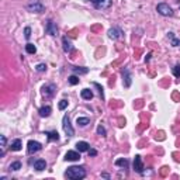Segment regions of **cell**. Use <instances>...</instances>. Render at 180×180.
Wrapping results in <instances>:
<instances>
[{"mask_svg":"<svg viewBox=\"0 0 180 180\" xmlns=\"http://www.w3.org/2000/svg\"><path fill=\"white\" fill-rule=\"evenodd\" d=\"M65 176L70 180H80L86 177V170L82 166H70L65 172Z\"/></svg>","mask_w":180,"mask_h":180,"instance_id":"cell-1","label":"cell"},{"mask_svg":"<svg viewBox=\"0 0 180 180\" xmlns=\"http://www.w3.org/2000/svg\"><path fill=\"white\" fill-rule=\"evenodd\" d=\"M27 9L31 13H42L45 10L44 4L41 3V0H30V3L27 4Z\"/></svg>","mask_w":180,"mask_h":180,"instance_id":"cell-2","label":"cell"},{"mask_svg":"<svg viewBox=\"0 0 180 180\" xmlns=\"http://www.w3.org/2000/svg\"><path fill=\"white\" fill-rule=\"evenodd\" d=\"M62 127H63V131H65V134L68 136H73L75 135V130H73V127L70 124V118L68 114H65L63 118H62Z\"/></svg>","mask_w":180,"mask_h":180,"instance_id":"cell-3","label":"cell"},{"mask_svg":"<svg viewBox=\"0 0 180 180\" xmlns=\"http://www.w3.org/2000/svg\"><path fill=\"white\" fill-rule=\"evenodd\" d=\"M156 11H158L160 15H165V17L173 15V11H172V9H170V6L166 4V3H159V4L156 6Z\"/></svg>","mask_w":180,"mask_h":180,"instance_id":"cell-4","label":"cell"},{"mask_svg":"<svg viewBox=\"0 0 180 180\" xmlns=\"http://www.w3.org/2000/svg\"><path fill=\"white\" fill-rule=\"evenodd\" d=\"M86 1H91L93 6H94L96 9H99V10H105V9H108L111 6V0H86Z\"/></svg>","mask_w":180,"mask_h":180,"instance_id":"cell-5","label":"cell"},{"mask_svg":"<svg viewBox=\"0 0 180 180\" xmlns=\"http://www.w3.org/2000/svg\"><path fill=\"white\" fill-rule=\"evenodd\" d=\"M131 83H132V76H131V72L128 68H124L122 69V85H124V87H130Z\"/></svg>","mask_w":180,"mask_h":180,"instance_id":"cell-6","label":"cell"},{"mask_svg":"<svg viewBox=\"0 0 180 180\" xmlns=\"http://www.w3.org/2000/svg\"><path fill=\"white\" fill-rule=\"evenodd\" d=\"M41 148H42V145L37 141H28V144H27V152L28 153H35V152L41 150Z\"/></svg>","mask_w":180,"mask_h":180,"instance_id":"cell-7","label":"cell"},{"mask_svg":"<svg viewBox=\"0 0 180 180\" xmlns=\"http://www.w3.org/2000/svg\"><path fill=\"white\" fill-rule=\"evenodd\" d=\"M55 91H56V86L52 85V83L45 85L42 87V94H44V97H52V96L55 94Z\"/></svg>","mask_w":180,"mask_h":180,"instance_id":"cell-8","label":"cell"},{"mask_svg":"<svg viewBox=\"0 0 180 180\" xmlns=\"http://www.w3.org/2000/svg\"><path fill=\"white\" fill-rule=\"evenodd\" d=\"M45 31H46L49 35H54V37H56V35H58V28H56V24L54 23V21H51V20L46 23V25H45Z\"/></svg>","mask_w":180,"mask_h":180,"instance_id":"cell-9","label":"cell"},{"mask_svg":"<svg viewBox=\"0 0 180 180\" xmlns=\"http://www.w3.org/2000/svg\"><path fill=\"white\" fill-rule=\"evenodd\" d=\"M80 159V152L77 150H68L65 155V160H70V162H76V160Z\"/></svg>","mask_w":180,"mask_h":180,"instance_id":"cell-10","label":"cell"},{"mask_svg":"<svg viewBox=\"0 0 180 180\" xmlns=\"http://www.w3.org/2000/svg\"><path fill=\"white\" fill-rule=\"evenodd\" d=\"M121 35H122V31L118 27H113L108 30V37L111 40H118V38H121Z\"/></svg>","mask_w":180,"mask_h":180,"instance_id":"cell-11","label":"cell"},{"mask_svg":"<svg viewBox=\"0 0 180 180\" xmlns=\"http://www.w3.org/2000/svg\"><path fill=\"white\" fill-rule=\"evenodd\" d=\"M134 170L138 172V173H144V165H142V160H141L139 155H136L134 158Z\"/></svg>","mask_w":180,"mask_h":180,"instance_id":"cell-12","label":"cell"},{"mask_svg":"<svg viewBox=\"0 0 180 180\" xmlns=\"http://www.w3.org/2000/svg\"><path fill=\"white\" fill-rule=\"evenodd\" d=\"M34 169L38 170V172H42V170L46 169V162L44 159H37L34 162Z\"/></svg>","mask_w":180,"mask_h":180,"instance_id":"cell-13","label":"cell"},{"mask_svg":"<svg viewBox=\"0 0 180 180\" xmlns=\"http://www.w3.org/2000/svg\"><path fill=\"white\" fill-rule=\"evenodd\" d=\"M76 149L79 150V152H87L90 149V145L86 142V141H79L77 144H76Z\"/></svg>","mask_w":180,"mask_h":180,"instance_id":"cell-14","label":"cell"},{"mask_svg":"<svg viewBox=\"0 0 180 180\" xmlns=\"http://www.w3.org/2000/svg\"><path fill=\"white\" fill-rule=\"evenodd\" d=\"M46 135V138L49 141H58L59 139V134H58V131H45L44 132Z\"/></svg>","mask_w":180,"mask_h":180,"instance_id":"cell-15","label":"cell"},{"mask_svg":"<svg viewBox=\"0 0 180 180\" xmlns=\"http://www.w3.org/2000/svg\"><path fill=\"white\" fill-rule=\"evenodd\" d=\"M80 96H82L83 100H90V99H93V91L90 89H83L82 93H80Z\"/></svg>","mask_w":180,"mask_h":180,"instance_id":"cell-16","label":"cell"},{"mask_svg":"<svg viewBox=\"0 0 180 180\" xmlns=\"http://www.w3.org/2000/svg\"><path fill=\"white\" fill-rule=\"evenodd\" d=\"M51 113H52V108H51L49 105H44V107H41L40 108V115L41 117H49Z\"/></svg>","mask_w":180,"mask_h":180,"instance_id":"cell-17","label":"cell"},{"mask_svg":"<svg viewBox=\"0 0 180 180\" xmlns=\"http://www.w3.org/2000/svg\"><path fill=\"white\" fill-rule=\"evenodd\" d=\"M62 41H63V51H65V52H70V51L73 49V45H72V42H70L69 40H68V37H63Z\"/></svg>","mask_w":180,"mask_h":180,"instance_id":"cell-18","label":"cell"},{"mask_svg":"<svg viewBox=\"0 0 180 180\" xmlns=\"http://www.w3.org/2000/svg\"><path fill=\"white\" fill-rule=\"evenodd\" d=\"M72 70L75 72L76 75H86V73L89 72V69H87V68H82V66H73V68H72Z\"/></svg>","mask_w":180,"mask_h":180,"instance_id":"cell-19","label":"cell"},{"mask_svg":"<svg viewBox=\"0 0 180 180\" xmlns=\"http://www.w3.org/2000/svg\"><path fill=\"white\" fill-rule=\"evenodd\" d=\"M10 149L14 150V152H17V150L21 149V139H14L13 142H11L10 145Z\"/></svg>","mask_w":180,"mask_h":180,"instance_id":"cell-20","label":"cell"},{"mask_svg":"<svg viewBox=\"0 0 180 180\" xmlns=\"http://www.w3.org/2000/svg\"><path fill=\"white\" fill-rule=\"evenodd\" d=\"M89 122H90V120L87 117H77V120H76V124L79 125V127H86Z\"/></svg>","mask_w":180,"mask_h":180,"instance_id":"cell-21","label":"cell"},{"mask_svg":"<svg viewBox=\"0 0 180 180\" xmlns=\"http://www.w3.org/2000/svg\"><path fill=\"white\" fill-rule=\"evenodd\" d=\"M6 142H7V139H6V136H4V135H0V148H1V152H0V156H4Z\"/></svg>","mask_w":180,"mask_h":180,"instance_id":"cell-22","label":"cell"},{"mask_svg":"<svg viewBox=\"0 0 180 180\" xmlns=\"http://www.w3.org/2000/svg\"><path fill=\"white\" fill-rule=\"evenodd\" d=\"M25 51L28 52V54H35L37 52V46L34 44H27L25 45Z\"/></svg>","mask_w":180,"mask_h":180,"instance_id":"cell-23","label":"cell"},{"mask_svg":"<svg viewBox=\"0 0 180 180\" xmlns=\"http://www.w3.org/2000/svg\"><path fill=\"white\" fill-rule=\"evenodd\" d=\"M9 169H10V170H14V172L20 170V169H21V162H18V160H17V162H13V163L10 165V167H9Z\"/></svg>","mask_w":180,"mask_h":180,"instance_id":"cell-24","label":"cell"},{"mask_svg":"<svg viewBox=\"0 0 180 180\" xmlns=\"http://www.w3.org/2000/svg\"><path fill=\"white\" fill-rule=\"evenodd\" d=\"M115 166L127 167V166H128V160H127V159H117V160H115Z\"/></svg>","mask_w":180,"mask_h":180,"instance_id":"cell-25","label":"cell"},{"mask_svg":"<svg viewBox=\"0 0 180 180\" xmlns=\"http://www.w3.org/2000/svg\"><path fill=\"white\" fill-rule=\"evenodd\" d=\"M68 82H69L70 85H77V83H79V77L76 75H72L68 77Z\"/></svg>","mask_w":180,"mask_h":180,"instance_id":"cell-26","label":"cell"},{"mask_svg":"<svg viewBox=\"0 0 180 180\" xmlns=\"http://www.w3.org/2000/svg\"><path fill=\"white\" fill-rule=\"evenodd\" d=\"M97 134L101 135V136H105V135H107V132H105V128H104V127H103L101 124L97 127Z\"/></svg>","mask_w":180,"mask_h":180,"instance_id":"cell-27","label":"cell"},{"mask_svg":"<svg viewBox=\"0 0 180 180\" xmlns=\"http://www.w3.org/2000/svg\"><path fill=\"white\" fill-rule=\"evenodd\" d=\"M35 70L37 72H45L46 70V65L45 63H38V65L35 66Z\"/></svg>","mask_w":180,"mask_h":180,"instance_id":"cell-28","label":"cell"},{"mask_svg":"<svg viewBox=\"0 0 180 180\" xmlns=\"http://www.w3.org/2000/svg\"><path fill=\"white\" fill-rule=\"evenodd\" d=\"M173 75H175L177 79H180V65H176L175 68H173Z\"/></svg>","mask_w":180,"mask_h":180,"instance_id":"cell-29","label":"cell"},{"mask_svg":"<svg viewBox=\"0 0 180 180\" xmlns=\"http://www.w3.org/2000/svg\"><path fill=\"white\" fill-rule=\"evenodd\" d=\"M24 37H25V40H30V37H31V28L30 27H25L24 28Z\"/></svg>","mask_w":180,"mask_h":180,"instance_id":"cell-30","label":"cell"},{"mask_svg":"<svg viewBox=\"0 0 180 180\" xmlns=\"http://www.w3.org/2000/svg\"><path fill=\"white\" fill-rule=\"evenodd\" d=\"M169 37H170V40H172V45H173V46H177V45L180 44L179 41H177L175 37H173V32H169Z\"/></svg>","mask_w":180,"mask_h":180,"instance_id":"cell-31","label":"cell"},{"mask_svg":"<svg viewBox=\"0 0 180 180\" xmlns=\"http://www.w3.org/2000/svg\"><path fill=\"white\" fill-rule=\"evenodd\" d=\"M58 107H59V110H65L66 107H68V101H66V100H60L59 104H58Z\"/></svg>","mask_w":180,"mask_h":180,"instance_id":"cell-32","label":"cell"},{"mask_svg":"<svg viewBox=\"0 0 180 180\" xmlns=\"http://www.w3.org/2000/svg\"><path fill=\"white\" fill-rule=\"evenodd\" d=\"M93 85H94L96 87L99 89V93H100V97H101V99H104V93H103V87H101V86L99 85V83H93Z\"/></svg>","mask_w":180,"mask_h":180,"instance_id":"cell-33","label":"cell"},{"mask_svg":"<svg viewBox=\"0 0 180 180\" xmlns=\"http://www.w3.org/2000/svg\"><path fill=\"white\" fill-rule=\"evenodd\" d=\"M87 152H89V156H96V155H97V150H96V149H91V148H90Z\"/></svg>","mask_w":180,"mask_h":180,"instance_id":"cell-34","label":"cell"},{"mask_svg":"<svg viewBox=\"0 0 180 180\" xmlns=\"http://www.w3.org/2000/svg\"><path fill=\"white\" fill-rule=\"evenodd\" d=\"M101 176H103V177H105V179H108V177H110V176L107 175V173H103V175H101Z\"/></svg>","mask_w":180,"mask_h":180,"instance_id":"cell-35","label":"cell"},{"mask_svg":"<svg viewBox=\"0 0 180 180\" xmlns=\"http://www.w3.org/2000/svg\"><path fill=\"white\" fill-rule=\"evenodd\" d=\"M150 59V54H148V56H146V58H145V60H146V62H148V60H149Z\"/></svg>","mask_w":180,"mask_h":180,"instance_id":"cell-36","label":"cell"}]
</instances>
